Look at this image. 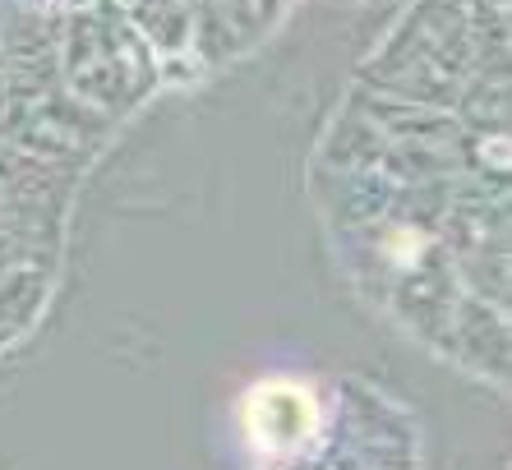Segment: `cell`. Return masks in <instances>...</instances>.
I'll use <instances>...</instances> for the list:
<instances>
[{"label": "cell", "instance_id": "1", "mask_svg": "<svg viewBox=\"0 0 512 470\" xmlns=\"http://www.w3.org/2000/svg\"><path fill=\"white\" fill-rule=\"evenodd\" d=\"M245 429L263 452H291L319 429V406L296 383H263L245 401Z\"/></svg>", "mask_w": 512, "mask_h": 470}]
</instances>
